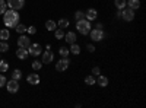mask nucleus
<instances>
[{
  "label": "nucleus",
  "instance_id": "obj_1",
  "mask_svg": "<svg viewBox=\"0 0 146 108\" xmlns=\"http://www.w3.org/2000/svg\"><path fill=\"white\" fill-rule=\"evenodd\" d=\"M3 23L7 27V28H16V25L19 23V13L18 10H13V9H9L3 13Z\"/></svg>",
  "mask_w": 146,
  "mask_h": 108
},
{
  "label": "nucleus",
  "instance_id": "obj_2",
  "mask_svg": "<svg viewBox=\"0 0 146 108\" xmlns=\"http://www.w3.org/2000/svg\"><path fill=\"white\" fill-rule=\"evenodd\" d=\"M76 29H78L80 34H83V35L89 34V31H91V22H89L88 19H80V21H78Z\"/></svg>",
  "mask_w": 146,
  "mask_h": 108
},
{
  "label": "nucleus",
  "instance_id": "obj_3",
  "mask_svg": "<svg viewBox=\"0 0 146 108\" xmlns=\"http://www.w3.org/2000/svg\"><path fill=\"white\" fill-rule=\"evenodd\" d=\"M121 18H123L124 21L130 22L135 19V10H131L130 7H124V9H121Z\"/></svg>",
  "mask_w": 146,
  "mask_h": 108
},
{
  "label": "nucleus",
  "instance_id": "obj_4",
  "mask_svg": "<svg viewBox=\"0 0 146 108\" xmlns=\"http://www.w3.org/2000/svg\"><path fill=\"white\" fill-rule=\"evenodd\" d=\"M7 6L9 9H13V10H19L23 7V5H25V0H7Z\"/></svg>",
  "mask_w": 146,
  "mask_h": 108
},
{
  "label": "nucleus",
  "instance_id": "obj_5",
  "mask_svg": "<svg viewBox=\"0 0 146 108\" xmlns=\"http://www.w3.org/2000/svg\"><path fill=\"white\" fill-rule=\"evenodd\" d=\"M69 64H70V60H69L67 57H63L62 60H58V62L56 63V69H57L58 72H64V70H67Z\"/></svg>",
  "mask_w": 146,
  "mask_h": 108
},
{
  "label": "nucleus",
  "instance_id": "obj_6",
  "mask_svg": "<svg viewBox=\"0 0 146 108\" xmlns=\"http://www.w3.org/2000/svg\"><path fill=\"white\" fill-rule=\"evenodd\" d=\"M5 86L7 88V91H9L10 93H16L18 89H19V82L15 80V79H12V80L6 82V85H5Z\"/></svg>",
  "mask_w": 146,
  "mask_h": 108
},
{
  "label": "nucleus",
  "instance_id": "obj_7",
  "mask_svg": "<svg viewBox=\"0 0 146 108\" xmlns=\"http://www.w3.org/2000/svg\"><path fill=\"white\" fill-rule=\"evenodd\" d=\"M41 51H42V50H41V45H40V44H36V42H35V44H31V45L28 47V53H29V54H32L34 57L40 56V54H41Z\"/></svg>",
  "mask_w": 146,
  "mask_h": 108
},
{
  "label": "nucleus",
  "instance_id": "obj_8",
  "mask_svg": "<svg viewBox=\"0 0 146 108\" xmlns=\"http://www.w3.org/2000/svg\"><path fill=\"white\" fill-rule=\"evenodd\" d=\"M91 32V38L94 40V41H101L102 38H104V32H102V29H92V31H89Z\"/></svg>",
  "mask_w": 146,
  "mask_h": 108
},
{
  "label": "nucleus",
  "instance_id": "obj_9",
  "mask_svg": "<svg viewBox=\"0 0 146 108\" xmlns=\"http://www.w3.org/2000/svg\"><path fill=\"white\" fill-rule=\"evenodd\" d=\"M18 45L23 47V48H28V47L31 45V41H29V38L27 37V35H21V37L18 38Z\"/></svg>",
  "mask_w": 146,
  "mask_h": 108
},
{
  "label": "nucleus",
  "instance_id": "obj_10",
  "mask_svg": "<svg viewBox=\"0 0 146 108\" xmlns=\"http://www.w3.org/2000/svg\"><path fill=\"white\" fill-rule=\"evenodd\" d=\"M53 58H54V54H53L50 50L44 51V54H42V63H44V64L51 63V62H53Z\"/></svg>",
  "mask_w": 146,
  "mask_h": 108
},
{
  "label": "nucleus",
  "instance_id": "obj_11",
  "mask_svg": "<svg viewBox=\"0 0 146 108\" xmlns=\"http://www.w3.org/2000/svg\"><path fill=\"white\" fill-rule=\"evenodd\" d=\"M28 48H23V47H19L18 48V51H16V57L18 58H21V60H25L27 57H28Z\"/></svg>",
  "mask_w": 146,
  "mask_h": 108
},
{
  "label": "nucleus",
  "instance_id": "obj_12",
  "mask_svg": "<svg viewBox=\"0 0 146 108\" xmlns=\"http://www.w3.org/2000/svg\"><path fill=\"white\" fill-rule=\"evenodd\" d=\"M96 16H98V12H96L95 9H88L86 13H85V18H86L88 21H95Z\"/></svg>",
  "mask_w": 146,
  "mask_h": 108
},
{
  "label": "nucleus",
  "instance_id": "obj_13",
  "mask_svg": "<svg viewBox=\"0 0 146 108\" xmlns=\"http://www.w3.org/2000/svg\"><path fill=\"white\" fill-rule=\"evenodd\" d=\"M27 80H28V83H31V85H38L40 83V76L36 73H31V75H28Z\"/></svg>",
  "mask_w": 146,
  "mask_h": 108
},
{
  "label": "nucleus",
  "instance_id": "obj_14",
  "mask_svg": "<svg viewBox=\"0 0 146 108\" xmlns=\"http://www.w3.org/2000/svg\"><path fill=\"white\" fill-rule=\"evenodd\" d=\"M64 38L69 44H73L76 41V34L75 32H67V34H64Z\"/></svg>",
  "mask_w": 146,
  "mask_h": 108
},
{
  "label": "nucleus",
  "instance_id": "obj_15",
  "mask_svg": "<svg viewBox=\"0 0 146 108\" xmlns=\"http://www.w3.org/2000/svg\"><path fill=\"white\" fill-rule=\"evenodd\" d=\"M127 6H129L131 10H136V9H139L140 2H139V0H129V2H127Z\"/></svg>",
  "mask_w": 146,
  "mask_h": 108
},
{
  "label": "nucleus",
  "instance_id": "obj_16",
  "mask_svg": "<svg viewBox=\"0 0 146 108\" xmlns=\"http://www.w3.org/2000/svg\"><path fill=\"white\" fill-rule=\"evenodd\" d=\"M96 82H98V85L102 86V88H105V86L108 85V79H107L105 76H102V75H98V79H96Z\"/></svg>",
  "mask_w": 146,
  "mask_h": 108
},
{
  "label": "nucleus",
  "instance_id": "obj_17",
  "mask_svg": "<svg viewBox=\"0 0 146 108\" xmlns=\"http://www.w3.org/2000/svg\"><path fill=\"white\" fill-rule=\"evenodd\" d=\"M9 38H10L9 29H0V40H2V41H6V40H9Z\"/></svg>",
  "mask_w": 146,
  "mask_h": 108
},
{
  "label": "nucleus",
  "instance_id": "obj_18",
  "mask_svg": "<svg viewBox=\"0 0 146 108\" xmlns=\"http://www.w3.org/2000/svg\"><path fill=\"white\" fill-rule=\"evenodd\" d=\"M56 27H57V25H56V22L51 21V19L45 22V28H47L48 31H56Z\"/></svg>",
  "mask_w": 146,
  "mask_h": 108
},
{
  "label": "nucleus",
  "instance_id": "obj_19",
  "mask_svg": "<svg viewBox=\"0 0 146 108\" xmlns=\"http://www.w3.org/2000/svg\"><path fill=\"white\" fill-rule=\"evenodd\" d=\"M69 50H70V53H73V54H79V53H80V47H79L76 42H73Z\"/></svg>",
  "mask_w": 146,
  "mask_h": 108
},
{
  "label": "nucleus",
  "instance_id": "obj_20",
  "mask_svg": "<svg viewBox=\"0 0 146 108\" xmlns=\"http://www.w3.org/2000/svg\"><path fill=\"white\" fill-rule=\"evenodd\" d=\"M115 6H117V9H124L126 6H127V0H115Z\"/></svg>",
  "mask_w": 146,
  "mask_h": 108
},
{
  "label": "nucleus",
  "instance_id": "obj_21",
  "mask_svg": "<svg viewBox=\"0 0 146 108\" xmlns=\"http://www.w3.org/2000/svg\"><path fill=\"white\" fill-rule=\"evenodd\" d=\"M7 69H9V64L6 60H0V72L5 73V72H7Z\"/></svg>",
  "mask_w": 146,
  "mask_h": 108
},
{
  "label": "nucleus",
  "instance_id": "obj_22",
  "mask_svg": "<svg viewBox=\"0 0 146 108\" xmlns=\"http://www.w3.org/2000/svg\"><path fill=\"white\" fill-rule=\"evenodd\" d=\"M21 76H22V72H21L19 69H16V70H13V72H12V79L19 80V79H21Z\"/></svg>",
  "mask_w": 146,
  "mask_h": 108
},
{
  "label": "nucleus",
  "instance_id": "obj_23",
  "mask_svg": "<svg viewBox=\"0 0 146 108\" xmlns=\"http://www.w3.org/2000/svg\"><path fill=\"white\" fill-rule=\"evenodd\" d=\"M58 53H60V56H62V57H67L69 53H70V50L67 48V47H62V48L58 50Z\"/></svg>",
  "mask_w": 146,
  "mask_h": 108
},
{
  "label": "nucleus",
  "instance_id": "obj_24",
  "mask_svg": "<svg viewBox=\"0 0 146 108\" xmlns=\"http://www.w3.org/2000/svg\"><path fill=\"white\" fill-rule=\"evenodd\" d=\"M95 82H96V80H95V78H94V76H86V78H85V83H86L88 86H92Z\"/></svg>",
  "mask_w": 146,
  "mask_h": 108
},
{
  "label": "nucleus",
  "instance_id": "obj_25",
  "mask_svg": "<svg viewBox=\"0 0 146 108\" xmlns=\"http://www.w3.org/2000/svg\"><path fill=\"white\" fill-rule=\"evenodd\" d=\"M69 23H70V22H69L67 19H60V21H58V27L62 28V29H64V28L69 27Z\"/></svg>",
  "mask_w": 146,
  "mask_h": 108
},
{
  "label": "nucleus",
  "instance_id": "obj_26",
  "mask_svg": "<svg viewBox=\"0 0 146 108\" xmlns=\"http://www.w3.org/2000/svg\"><path fill=\"white\" fill-rule=\"evenodd\" d=\"M9 50V44L6 41H2L0 42V53H6Z\"/></svg>",
  "mask_w": 146,
  "mask_h": 108
},
{
  "label": "nucleus",
  "instance_id": "obj_27",
  "mask_svg": "<svg viewBox=\"0 0 146 108\" xmlns=\"http://www.w3.org/2000/svg\"><path fill=\"white\" fill-rule=\"evenodd\" d=\"M15 29H16V32H18V34H23V32H27V27H25V25H22V23H18Z\"/></svg>",
  "mask_w": 146,
  "mask_h": 108
},
{
  "label": "nucleus",
  "instance_id": "obj_28",
  "mask_svg": "<svg viewBox=\"0 0 146 108\" xmlns=\"http://www.w3.org/2000/svg\"><path fill=\"white\" fill-rule=\"evenodd\" d=\"M42 67V62H38V60H34L32 62V69L34 70H40Z\"/></svg>",
  "mask_w": 146,
  "mask_h": 108
},
{
  "label": "nucleus",
  "instance_id": "obj_29",
  "mask_svg": "<svg viewBox=\"0 0 146 108\" xmlns=\"http://www.w3.org/2000/svg\"><path fill=\"white\" fill-rule=\"evenodd\" d=\"M6 7H7V3L5 0H0V15H3L6 12Z\"/></svg>",
  "mask_w": 146,
  "mask_h": 108
},
{
  "label": "nucleus",
  "instance_id": "obj_30",
  "mask_svg": "<svg viewBox=\"0 0 146 108\" xmlns=\"http://www.w3.org/2000/svg\"><path fill=\"white\" fill-rule=\"evenodd\" d=\"M54 35H56V38H57V40H62V38H64V31H63L62 28H60V29H57V31H56V34H54Z\"/></svg>",
  "mask_w": 146,
  "mask_h": 108
},
{
  "label": "nucleus",
  "instance_id": "obj_31",
  "mask_svg": "<svg viewBox=\"0 0 146 108\" xmlns=\"http://www.w3.org/2000/svg\"><path fill=\"white\" fill-rule=\"evenodd\" d=\"M83 18H85V13H83V12L78 10L76 13H75V19H76V21H80V19H83Z\"/></svg>",
  "mask_w": 146,
  "mask_h": 108
},
{
  "label": "nucleus",
  "instance_id": "obj_32",
  "mask_svg": "<svg viewBox=\"0 0 146 108\" xmlns=\"http://www.w3.org/2000/svg\"><path fill=\"white\" fill-rule=\"evenodd\" d=\"M6 82H7V80H6V78H5L3 75H0V88L5 86V85H6Z\"/></svg>",
  "mask_w": 146,
  "mask_h": 108
},
{
  "label": "nucleus",
  "instance_id": "obj_33",
  "mask_svg": "<svg viewBox=\"0 0 146 108\" xmlns=\"http://www.w3.org/2000/svg\"><path fill=\"white\" fill-rule=\"evenodd\" d=\"M27 32L32 35V34H35V32H36V28H35V27H29V28H27Z\"/></svg>",
  "mask_w": 146,
  "mask_h": 108
},
{
  "label": "nucleus",
  "instance_id": "obj_34",
  "mask_svg": "<svg viewBox=\"0 0 146 108\" xmlns=\"http://www.w3.org/2000/svg\"><path fill=\"white\" fill-rule=\"evenodd\" d=\"M92 73H94V75H96V76H98V75L101 73V70H100V67H94V69H92Z\"/></svg>",
  "mask_w": 146,
  "mask_h": 108
},
{
  "label": "nucleus",
  "instance_id": "obj_35",
  "mask_svg": "<svg viewBox=\"0 0 146 108\" xmlns=\"http://www.w3.org/2000/svg\"><path fill=\"white\" fill-rule=\"evenodd\" d=\"M88 51H91V53H94V51H95V47H94L92 44H88Z\"/></svg>",
  "mask_w": 146,
  "mask_h": 108
},
{
  "label": "nucleus",
  "instance_id": "obj_36",
  "mask_svg": "<svg viewBox=\"0 0 146 108\" xmlns=\"http://www.w3.org/2000/svg\"><path fill=\"white\" fill-rule=\"evenodd\" d=\"M104 27H102V23H96V29H102Z\"/></svg>",
  "mask_w": 146,
  "mask_h": 108
},
{
  "label": "nucleus",
  "instance_id": "obj_37",
  "mask_svg": "<svg viewBox=\"0 0 146 108\" xmlns=\"http://www.w3.org/2000/svg\"><path fill=\"white\" fill-rule=\"evenodd\" d=\"M115 16H117V18H121V10H120V9H118V12L115 13Z\"/></svg>",
  "mask_w": 146,
  "mask_h": 108
}]
</instances>
